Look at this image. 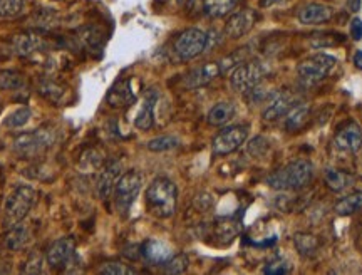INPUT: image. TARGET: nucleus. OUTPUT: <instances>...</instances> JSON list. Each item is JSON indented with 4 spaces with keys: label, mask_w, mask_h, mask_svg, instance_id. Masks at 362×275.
<instances>
[{
    "label": "nucleus",
    "mask_w": 362,
    "mask_h": 275,
    "mask_svg": "<svg viewBox=\"0 0 362 275\" xmlns=\"http://www.w3.org/2000/svg\"><path fill=\"white\" fill-rule=\"evenodd\" d=\"M141 255L153 265H165L174 253L168 244L161 240H148L141 245Z\"/></svg>",
    "instance_id": "obj_19"
},
{
    "label": "nucleus",
    "mask_w": 362,
    "mask_h": 275,
    "mask_svg": "<svg viewBox=\"0 0 362 275\" xmlns=\"http://www.w3.org/2000/svg\"><path fill=\"white\" fill-rule=\"evenodd\" d=\"M158 99H160V94H158L156 89H148L146 93H144L139 111L136 112L135 118V126L141 129V131L151 129L153 124H155V107Z\"/></svg>",
    "instance_id": "obj_17"
},
{
    "label": "nucleus",
    "mask_w": 362,
    "mask_h": 275,
    "mask_svg": "<svg viewBox=\"0 0 362 275\" xmlns=\"http://www.w3.org/2000/svg\"><path fill=\"white\" fill-rule=\"evenodd\" d=\"M273 2H276V0H264L262 3H264V6H270V3H273Z\"/></svg>",
    "instance_id": "obj_44"
},
{
    "label": "nucleus",
    "mask_w": 362,
    "mask_h": 275,
    "mask_svg": "<svg viewBox=\"0 0 362 275\" xmlns=\"http://www.w3.org/2000/svg\"><path fill=\"white\" fill-rule=\"evenodd\" d=\"M239 0H202V9L206 17L220 19L235 9Z\"/></svg>",
    "instance_id": "obj_23"
},
{
    "label": "nucleus",
    "mask_w": 362,
    "mask_h": 275,
    "mask_svg": "<svg viewBox=\"0 0 362 275\" xmlns=\"http://www.w3.org/2000/svg\"><path fill=\"white\" fill-rule=\"evenodd\" d=\"M236 233H239V227H236V223L230 222V220H225V222H218L215 225L216 239L232 241V239L236 235Z\"/></svg>",
    "instance_id": "obj_38"
},
{
    "label": "nucleus",
    "mask_w": 362,
    "mask_h": 275,
    "mask_svg": "<svg viewBox=\"0 0 362 275\" xmlns=\"http://www.w3.org/2000/svg\"><path fill=\"white\" fill-rule=\"evenodd\" d=\"M26 0H0V17L14 19L22 14Z\"/></svg>",
    "instance_id": "obj_32"
},
{
    "label": "nucleus",
    "mask_w": 362,
    "mask_h": 275,
    "mask_svg": "<svg viewBox=\"0 0 362 275\" xmlns=\"http://www.w3.org/2000/svg\"><path fill=\"white\" fill-rule=\"evenodd\" d=\"M26 86V76L19 70H0V91H19Z\"/></svg>",
    "instance_id": "obj_28"
},
{
    "label": "nucleus",
    "mask_w": 362,
    "mask_h": 275,
    "mask_svg": "<svg viewBox=\"0 0 362 275\" xmlns=\"http://www.w3.org/2000/svg\"><path fill=\"white\" fill-rule=\"evenodd\" d=\"M178 2H180V3H191V2H195V0H178Z\"/></svg>",
    "instance_id": "obj_45"
},
{
    "label": "nucleus",
    "mask_w": 362,
    "mask_h": 275,
    "mask_svg": "<svg viewBox=\"0 0 362 275\" xmlns=\"http://www.w3.org/2000/svg\"><path fill=\"white\" fill-rule=\"evenodd\" d=\"M294 244H295V247H297L299 253H301V255H303V257L314 255V253L319 250L317 237L310 235V233H303V232L295 233Z\"/></svg>",
    "instance_id": "obj_27"
},
{
    "label": "nucleus",
    "mask_w": 362,
    "mask_h": 275,
    "mask_svg": "<svg viewBox=\"0 0 362 275\" xmlns=\"http://www.w3.org/2000/svg\"><path fill=\"white\" fill-rule=\"evenodd\" d=\"M141 188H143V177H141V173L131 170V172L121 174L118 183H116L114 190H112L114 207L119 215L126 216L130 214L133 203H135L136 198H138Z\"/></svg>",
    "instance_id": "obj_5"
},
{
    "label": "nucleus",
    "mask_w": 362,
    "mask_h": 275,
    "mask_svg": "<svg viewBox=\"0 0 362 275\" xmlns=\"http://www.w3.org/2000/svg\"><path fill=\"white\" fill-rule=\"evenodd\" d=\"M297 106V96L292 93H277L273 96V99L270 101V104L265 107L264 111V119L265 121H277L284 116L289 114L294 107Z\"/></svg>",
    "instance_id": "obj_16"
},
{
    "label": "nucleus",
    "mask_w": 362,
    "mask_h": 275,
    "mask_svg": "<svg viewBox=\"0 0 362 275\" xmlns=\"http://www.w3.org/2000/svg\"><path fill=\"white\" fill-rule=\"evenodd\" d=\"M334 17V9L326 3H307L299 12V20L303 26H317V24H326Z\"/></svg>",
    "instance_id": "obj_18"
},
{
    "label": "nucleus",
    "mask_w": 362,
    "mask_h": 275,
    "mask_svg": "<svg viewBox=\"0 0 362 275\" xmlns=\"http://www.w3.org/2000/svg\"><path fill=\"white\" fill-rule=\"evenodd\" d=\"M99 274L103 275H135L136 270L133 267L123 264V262H106L99 269Z\"/></svg>",
    "instance_id": "obj_36"
},
{
    "label": "nucleus",
    "mask_w": 362,
    "mask_h": 275,
    "mask_svg": "<svg viewBox=\"0 0 362 275\" xmlns=\"http://www.w3.org/2000/svg\"><path fill=\"white\" fill-rule=\"evenodd\" d=\"M188 257L185 253H180V255H173L163 267L166 274H185L188 270Z\"/></svg>",
    "instance_id": "obj_35"
},
{
    "label": "nucleus",
    "mask_w": 362,
    "mask_h": 275,
    "mask_svg": "<svg viewBox=\"0 0 362 275\" xmlns=\"http://www.w3.org/2000/svg\"><path fill=\"white\" fill-rule=\"evenodd\" d=\"M362 208V191H352L335 203L334 211L339 216H349Z\"/></svg>",
    "instance_id": "obj_26"
},
{
    "label": "nucleus",
    "mask_w": 362,
    "mask_h": 275,
    "mask_svg": "<svg viewBox=\"0 0 362 275\" xmlns=\"http://www.w3.org/2000/svg\"><path fill=\"white\" fill-rule=\"evenodd\" d=\"M39 93L43 94L45 99H49V101L59 104L62 103V99H64L68 91H66V87L59 84V82L52 81V79H44L39 86Z\"/></svg>",
    "instance_id": "obj_29"
},
{
    "label": "nucleus",
    "mask_w": 362,
    "mask_h": 275,
    "mask_svg": "<svg viewBox=\"0 0 362 275\" xmlns=\"http://www.w3.org/2000/svg\"><path fill=\"white\" fill-rule=\"evenodd\" d=\"M45 257L40 255L39 252H34L29 255V258L24 264L22 272L24 274H43L44 272V264H45Z\"/></svg>",
    "instance_id": "obj_39"
},
{
    "label": "nucleus",
    "mask_w": 362,
    "mask_h": 275,
    "mask_svg": "<svg viewBox=\"0 0 362 275\" xmlns=\"http://www.w3.org/2000/svg\"><path fill=\"white\" fill-rule=\"evenodd\" d=\"M265 77L264 64L255 61H245L232 70L230 86L233 91L241 94L250 93L257 86H260L262 79Z\"/></svg>",
    "instance_id": "obj_8"
},
{
    "label": "nucleus",
    "mask_w": 362,
    "mask_h": 275,
    "mask_svg": "<svg viewBox=\"0 0 362 275\" xmlns=\"http://www.w3.org/2000/svg\"><path fill=\"white\" fill-rule=\"evenodd\" d=\"M337 66V59L334 56L326 52L312 54L310 57L303 59L301 64L297 66V74L301 81L306 86H314L317 82L324 81L329 74L334 70Z\"/></svg>",
    "instance_id": "obj_6"
},
{
    "label": "nucleus",
    "mask_w": 362,
    "mask_h": 275,
    "mask_svg": "<svg viewBox=\"0 0 362 275\" xmlns=\"http://www.w3.org/2000/svg\"><path fill=\"white\" fill-rule=\"evenodd\" d=\"M31 116H32V112H31V110H29L27 106L19 107V110L12 111L10 114L7 116V118H6V126L12 128V129H17V128L26 126L29 121H31Z\"/></svg>",
    "instance_id": "obj_31"
},
{
    "label": "nucleus",
    "mask_w": 362,
    "mask_h": 275,
    "mask_svg": "<svg viewBox=\"0 0 362 275\" xmlns=\"http://www.w3.org/2000/svg\"><path fill=\"white\" fill-rule=\"evenodd\" d=\"M257 22V12L252 9H243L230 15L225 24V34L230 39H240L252 31Z\"/></svg>",
    "instance_id": "obj_12"
},
{
    "label": "nucleus",
    "mask_w": 362,
    "mask_h": 275,
    "mask_svg": "<svg viewBox=\"0 0 362 275\" xmlns=\"http://www.w3.org/2000/svg\"><path fill=\"white\" fill-rule=\"evenodd\" d=\"M290 272V264L284 257H273L264 267V274L267 275H284Z\"/></svg>",
    "instance_id": "obj_37"
},
{
    "label": "nucleus",
    "mask_w": 362,
    "mask_h": 275,
    "mask_svg": "<svg viewBox=\"0 0 362 275\" xmlns=\"http://www.w3.org/2000/svg\"><path fill=\"white\" fill-rule=\"evenodd\" d=\"M309 116H310V107L307 106V104H297V106H295L285 118L287 131L290 133L301 131V129L307 124V121H309Z\"/></svg>",
    "instance_id": "obj_25"
},
{
    "label": "nucleus",
    "mask_w": 362,
    "mask_h": 275,
    "mask_svg": "<svg viewBox=\"0 0 362 275\" xmlns=\"http://www.w3.org/2000/svg\"><path fill=\"white\" fill-rule=\"evenodd\" d=\"M208 34L202 29H186L174 39L173 52L180 61H191L206 51Z\"/></svg>",
    "instance_id": "obj_7"
},
{
    "label": "nucleus",
    "mask_w": 362,
    "mask_h": 275,
    "mask_svg": "<svg viewBox=\"0 0 362 275\" xmlns=\"http://www.w3.org/2000/svg\"><path fill=\"white\" fill-rule=\"evenodd\" d=\"M220 74H222L220 62H206V64L191 69L190 73L183 77V86H185L186 89H199V87L208 86L211 81H215Z\"/></svg>",
    "instance_id": "obj_13"
},
{
    "label": "nucleus",
    "mask_w": 362,
    "mask_h": 275,
    "mask_svg": "<svg viewBox=\"0 0 362 275\" xmlns=\"http://www.w3.org/2000/svg\"><path fill=\"white\" fill-rule=\"evenodd\" d=\"M236 107L233 103L228 101H222V103H216L206 114V121L210 126H225L227 123H230L235 116Z\"/></svg>",
    "instance_id": "obj_21"
},
{
    "label": "nucleus",
    "mask_w": 362,
    "mask_h": 275,
    "mask_svg": "<svg viewBox=\"0 0 362 275\" xmlns=\"http://www.w3.org/2000/svg\"><path fill=\"white\" fill-rule=\"evenodd\" d=\"M123 166L119 161H110L99 173L98 181H96V193L101 200H107L112 195L116 183H118L119 177L123 173Z\"/></svg>",
    "instance_id": "obj_15"
},
{
    "label": "nucleus",
    "mask_w": 362,
    "mask_h": 275,
    "mask_svg": "<svg viewBox=\"0 0 362 275\" xmlns=\"http://www.w3.org/2000/svg\"><path fill=\"white\" fill-rule=\"evenodd\" d=\"M178 205V188L169 178L158 177L149 183L146 190V207L156 218H169Z\"/></svg>",
    "instance_id": "obj_2"
},
{
    "label": "nucleus",
    "mask_w": 362,
    "mask_h": 275,
    "mask_svg": "<svg viewBox=\"0 0 362 275\" xmlns=\"http://www.w3.org/2000/svg\"><path fill=\"white\" fill-rule=\"evenodd\" d=\"M247 136L248 126H243V124H235V126L225 128L211 141V151L216 156L230 155V153L236 151L247 141Z\"/></svg>",
    "instance_id": "obj_10"
},
{
    "label": "nucleus",
    "mask_w": 362,
    "mask_h": 275,
    "mask_svg": "<svg viewBox=\"0 0 362 275\" xmlns=\"http://www.w3.org/2000/svg\"><path fill=\"white\" fill-rule=\"evenodd\" d=\"M56 129L51 124H45L34 129V131L20 133L12 141V149L15 155L22 158H37L56 143Z\"/></svg>",
    "instance_id": "obj_3"
},
{
    "label": "nucleus",
    "mask_w": 362,
    "mask_h": 275,
    "mask_svg": "<svg viewBox=\"0 0 362 275\" xmlns=\"http://www.w3.org/2000/svg\"><path fill=\"white\" fill-rule=\"evenodd\" d=\"M270 149V141L264 136H255L250 143L247 144V153L253 158H264Z\"/></svg>",
    "instance_id": "obj_34"
},
{
    "label": "nucleus",
    "mask_w": 362,
    "mask_h": 275,
    "mask_svg": "<svg viewBox=\"0 0 362 275\" xmlns=\"http://www.w3.org/2000/svg\"><path fill=\"white\" fill-rule=\"evenodd\" d=\"M324 181H326V186L334 193H340L347 188L349 185L354 181L352 174L342 172V170H335V168H327L324 172Z\"/></svg>",
    "instance_id": "obj_24"
},
{
    "label": "nucleus",
    "mask_w": 362,
    "mask_h": 275,
    "mask_svg": "<svg viewBox=\"0 0 362 275\" xmlns=\"http://www.w3.org/2000/svg\"><path fill=\"white\" fill-rule=\"evenodd\" d=\"M76 258V241L70 237H62V239L52 241L45 252V260H47L49 267L56 270H64V272H69V267H73Z\"/></svg>",
    "instance_id": "obj_9"
},
{
    "label": "nucleus",
    "mask_w": 362,
    "mask_h": 275,
    "mask_svg": "<svg viewBox=\"0 0 362 275\" xmlns=\"http://www.w3.org/2000/svg\"><path fill=\"white\" fill-rule=\"evenodd\" d=\"M344 43V36L340 34H334V36H320V37H314L312 40V47L315 49H322V47H331V45H337Z\"/></svg>",
    "instance_id": "obj_40"
},
{
    "label": "nucleus",
    "mask_w": 362,
    "mask_h": 275,
    "mask_svg": "<svg viewBox=\"0 0 362 275\" xmlns=\"http://www.w3.org/2000/svg\"><path fill=\"white\" fill-rule=\"evenodd\" d=\"M36 202V190L29 185H17L3 202V225L6 228L22 223Z\"/></svg>",
    "instance_id": "obj_4"
},
{
    "label": "nucleus",
    "mask_w": 362,
    "mask_h": 275,
    "mask_svg": "<svg viewBox=\"0 0 362 275\" xmlns=\"http://www.w3.org/2000/svg\"><path fill=\"white\" fill-rule=\"evenodd\" d=\"M106 101L111 107H123L135 101L131 79H119V81L111 87L110 93H107Z\"/></svg>",
    "instance_id": "obj_20"
},
{
    "label": "nucleus",
    "mask_w": 362,
    "mask_h": 275,
    "mask_svg": "<svg viewBox=\"0 0 362 275\" xmlns=\"http://www.w3.org/2000/svg\"><path fill=\"white\" fill-rule=\"evenodd\" d=\"M79 40H81L84 47L91 49V51H94V49H101L103 45V36L99 34L94 27L82 29V31L79 32Z\"/></svg>",
    "instance_id": "obj_33"
},
{
    "label": "nucleus",
    "mask_w": 362,
    "mask_h": 275,
    "mask_svg": "<svg viewBox=\"0 0 362 275\" xmlns=\"http://www.w3.org/2000/svg\"><path fill=\"white\" fill-rule=\"evenodd\" d=\"M314 178V165L309 160H295L282 166L267 178V185L277 191L303 190Z\"/></svg>",
    "instance_id": "obj_1"
},
{
    "label": "nucleus",
    "mask_w": 362,
    "mask_h": 275,
    "mask_svg": "<svg viewBox=\"0 0 362 275\" xmlns=\"http://www.w3.org/2000/svg\"><path fill=\"white\" fill-rule=\"evenodd\" d=\"M45 45H47L45 39L37 32H22L12 39V51L19 57H29L32 54L44 51Z\"/></svg>",
    "instance_id": "obj_14"
},
{
    "label": "nucleus",
    "mask_w": 362,
    "mask_h": 275,
    "mask_svg": "<svg viewBox=\"0 0 362 275\" xmlns=\"http://www.w3.org/2000/svg\"><path fill=\"white\" fill-rule=\"evenodd\" d=\"M334 147L344 153H357L362 148V128L356 121H347L337 129Z\"/></svg>",
    "instance_id": "obj_11"
},
{
    "label": "nucleus",
    "mask_w": 362,
    "mask_h": 275,
    "mask_svg": "<svg viewBox=\"0 0 362 275\" xmlns=\"http://www.w3.org/2000/svg\"><path fill=\"white\" fill-rule=\"evenodd\" d=\"M361 7H362V0H347V9L354 12V14L359 12Z\"/></svg>",
    "instance_id": "obj_42"
},
{
    "label": "nucleus",
    "mask_w": 362,
    "mask_h": 275,
    "mask_svg": "<svg viewBox=\"0 0 362 275\" xmlns=\"http://www.w3.org/2000/svg\"><path fill=\"white\" fill-rule=\"evenodd\" d=\"M7 235H6V247L12 250V252H17V250H22L24 247H27V244L31 241V232L26 225L17 223L14 227L7 228Z\"/></svg>",
    "instance_id": "obj_22"
},
{
    "label": "nucleus",
    "mask_w": 362,
    "mask_h": 275,
    "mask_svg": "<svg viewBox=\"0 0 362 275\" xmlns=\"http://www.w3.org/2000/svg\"><path fill=\"white\" fill-rule=\"evenodd\" d=\"M349 29H351V37L354 40H361L362 39V20L359 17H354L349 24Z\"/></svg>",
    "instance_id": "obj_41"
},
{
    "label": "nucleus",
    "mask_w": 362,
    "mask_h": 275,
    "mask_svg": "<svg viewBox=\"0 0 362 275\" xmlns=\"http://www.w3.org/2000/svg\"><path fill=\"white\" fill-rule=\"evenodd\" d=\"M354 66H356L359 70H362V51H357L354 54Z\"/></svg>",
    "instance_id": "obj_43"
},
{
    "label": "nucleus",
    "mask_w": 362,
    "mask_h": 275,
    "mask_svg": "<svg viewBox=\"0 0 362 275\" xmlns=\"http://www.w3.org/2000/svg\"><path fill=\"white\" fill-rule=\"evenodd\" d=\"M148 149L149 151H155V153H161V151H169V149H174L180 147V140L176 136H158L153 138V140L148 141Z\"/></svg>",
    "instance_id": "obj_30"
}]
</instances>
